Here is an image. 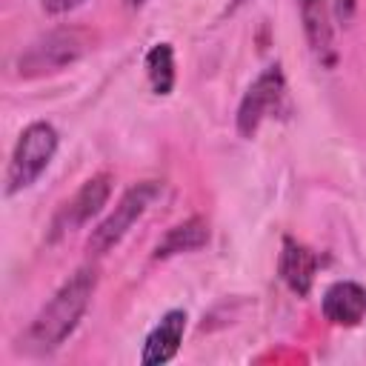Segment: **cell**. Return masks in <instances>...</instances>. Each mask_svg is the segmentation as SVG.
I'll use <instances>...</instances> for the list:
<instances>
[{"mask_svg":"<svg viewBox=\"0 0 366 366\" xmlns=\"http://www.w3.org/2000/svg\"><path fill=\"white\" fill-rule=\"evenodd\" d=\"M157 194H160V183H154V180H143V183L132 186V189L117 200V206L109 212V217L92 232V237H89V252L106 254L109 249H114V246L129 234V229L146 214V209L157 200Z\"/></svg>","mask_w":366,"mask_h":366,"instance_id":"3","label":"cell"},{"mask_svg":"<svg viewBox=\"0 0 366 366\" xmlns=\"http://www.w3.org/2000/svg\"><path fill=\"white\" fill-rule=\"evenodd\" d=\"M126 3H129V6H143L146 0H126Z\"/></svg>","mask_w":366,"mask_h":366,"instance_id":"15","label":"cell"},{"mask_svg":"<svg viewBox=\"0 0 366 366\" xmlns=\"http://www.w3.org/2000/svg\"><path fill=\"white\" fill-rule=\"evenodd\" d=\"M97 286L94 266H80L54 295L51 300L37 312L26 335L20 337V349L31 355H49L66 343V337L77 329L80 317L86 315L92 295Z\"/></svg>","mask_w":366,"mask_h":366,"instance_id":"1","label":"cell"},{"mask_svg":"<svg viewBox=\"0 0 366 366\" xmlns=\"http://www.w3.org/2000/svg\"><path fill=\"white\" fill-rule=\"evenodd\" d=\"M332 3V11L340 23H352L355 17V9H357V0H329Z\"/></svg>","mask_w":366,"mask_h":366,"instance_id":"13","label":"cell"},{"mask_svg":"<svg viewBox=\"0 0 366 366\" xmlns=\"http://www.w3.org/2000/svg\"><path fill=\"white\" fill-rule=\"evenodd\" d=\"M57 143H60V134L51 123L46 120L29 123L17 137L9 169H6V194H17L29 189L49 169L51 157L57 154Z\"/></svg>","mask_w":366,"mask_h":366,"instance_id":"2","label":"cell"},{"mask_svg":"<svg viewBox=\"0 0 366 366\" xmlns=\"http://www.w3.org/2000/svg\"><path fill=\"white\" fill-rule=\"evenodd\" d=\"M109 194H112V174L100 172V174L89 177V180L54 212L51 226H49V229H51V232H49V240H60V237H66V234L83 229V226L106 206Z\"/></svg>","mask_w":366,"mask_h":366,"instance_id":"6","label":"cell"},{"mask_svg":"<svg viewBox=\"0 0 366 366\" xmlns=\"http://www.w3.org/2000/svg\"><path fill=\"white\" fill-rule=\"evenodd\" d=\"M323 315L335 326H357L366 317V286L357 280H337L323 292Z\"/></svg>","mask_w":366,"mask_h":366,"instance_id":"8","label":"cell"},{"mask_svg":"<svg viewBox=\"0 0 366 366\" xmlns=\"http://www.w3.org/2000/svg\"><path fill=\"white\" fill-rule=\"evenodd\" d=\"M80 3L83 0H40V6H43L46 14H66V11L77 9Z\"/></svg>","mask_w":366,"mask_h":366,"instance_id":"14","label":"cell"},{"mask_svg":"<svg viewBox=\"0 0 366 366\" xmlns=\"http://www.w3.org/2000/svg\"><path fill=\"white\" fill-rule=\"evenodd\" d=\"M89 40L83 31L77 29H54L49 34H43L40 40H34L29 46V51L20 57V74L23 77H34V74H46V71H57L66 63L77 60L86 51Z\"/></svg>","mask_w":366,"mask_h":366,"instance_id":"5","label":"cell"},{"mask_svg":"<svg viewBox=\"0 0 366 366\" xmlns=\"http://www.w3.org/2000/svg\"><path fill=\"white\" fill-rule=\"evenodd\" d=\"M183 332H186V312L183 309H172L160 317V323L146 335V343H143V355H140V363L143 366H160V363H169L180 343H183Z\"/></svg>","mask_w":366,"mask_h":366,"instance_id":"9","label":"cell"},{"mask_svg":"<svg viewBox=\"0 0 366 366\" xmlns=\"http://www.w3.org/2000/svg\"><path fill=\"white\" fill-rule=\"evenodd\" d=\"M317 266H320V257L292 240V237H283V252H280V277L283 283L297 295V297H306L312 292V283H315V274H317Z\"/></svg>","mask_w":366,"mask_h":366,"instance_id":"10","label":"cell"},{"mask_svg":"<svg viewBox=\"0 0 366 366\" xmlns=\"http://www.w3.org/2000/svg\"><path fill=\"white\" fill-rule=\"evenodd\" d=\"M206 243H209V223H206L203 217H189V220L172 226V229L160 237V243L154 246V257H157V260L174 257V254H180V252H194V249H200V246H206Z\"/></svg>","mask_w":366,"mask_h":366,"instance_id":"11","label":"cell"},{"mask_svg":"<svg viewBox=\"0 0 366 366\" xmlns=\"http://www.w3.org/2000/svg\"><path fill=\"white\" fill-rule=\"evenodd\" d=\"M286 97V77L277 63L266 66L243 92L237 106V132L240 137H254L266 117H272Z\"/></svg>","mask_w":366,"mask_h":366,"instance_id":"4","label":"cell"},{"mask_svg":"<svg viewBox=\"0 0 366 366\" xmlns=\"http://www.w3.org/2000/svg\"><path fill=\"white\" fill-rule=\"evenodd\" d=\"M297 9H300L303 34H306V43H309L315 60L323 69H335L337 49H335V34H332V23H329L326 0H297Z\"/></svg>","mask_w":366,"mask_h":366,"instance_id":"7","label":"cell"},{"mask_svg":"<svg viewBox=\"0 0 366 366\" xmlns=\"http://www.w3.org/2000/svg\"><path fill=\"white\" fill-rule=\"evenodd\" d=\"M146 77L154 94H169L174 89V49L169 43H154L146 54Z\"/></svg>","mask_w":366,"mask_h":366,"instance_id":"12","label":"cell"}]
</instances>
